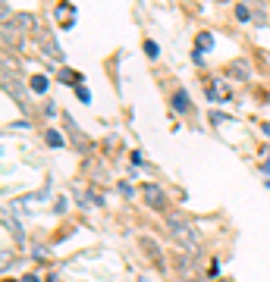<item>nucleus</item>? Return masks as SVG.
Returning <instances> with one entry per match:
<instances>
[{
	"instance_id": "16",
	"label": "nucleus",
	"mask_w": 270,
	"mask_h": 282,
	"mask_svg": "<svg viewBox=\"0 0 270 282\" xmlns=\"http://www.w3.org/2000/svg\"><path fill=\"white\" fill-rule=\"evenodd\" d=\"M145 54L148 57H157V44H154V41H148V44H145Z\"/></svg>"
},
{
	"instance_id": "15",
	"label": "nucleus",
	"mask_w": 270,
	"mask_h": 282,
	"mask_svg": "<svg viewBox=\"0 0 270 282\" xmlns=\"http://www.w3.org/2000/svg\"><path fill=\"white\" fill-rule=\"evenodd\" d=\"M75 91H79V100H85V104H88V100H91V94H88L85 88H82V85H75Z\"/></svg>"
},
{
	"instance_id": "7",
	"label": "nucleus",
	"mask_w": 270,
	"mask_h": 282,
	"mask_svg": "<svg viewBox=\"0 0 270 282\" xmlns=\"http://www.w3.org/2000/svg\"><path fill=\"white\" fill-rule=\"evenodd\" d=\"M173 107L179 110V113H189V110H192V100L185 97V91H176L173 94Z\"/></svg>"
},
{
	"instance_id": "17",
	"label": "nucleus",
	"mask_w": 270,
	"mask_h": 282,
	"mask_svg": "<svg viewBox=\"0 0 270 282\" xmlns=\"http://www.w3.org/2000/svg\"><path fill=\"white\" fill-rule=\"evenodd\" d=\"M75 79H79L75 72H60V82H75Z\"/></svg>"
},
{
	"instance_id": "11",
	"label": "nucleus",
	"mask_w": 270,
	"mask_h": 282,
	"mask_svg": "<svg viewBox=\"0 0 270 282\" xmlns=\"http://www.w3.org/2000/svg\"><path fill=\"white\" fill-rule=\"evenodd\" d=\"M236 19H239V22H251V13H248V6H245V3L236 6Z\"/></svg>"
},
{
	"instance_id": "14",
	"label": "nucleus",
	"mask_w": 270,
	"mask_h": 282,
	"mask_svg": "<svg viewBox=\"0 0 270 282\" xmlns=\"http://www.w3.org/2000/svg\"><path fill=\"white\" fill-rule=\"evenodd\" d=\"M210 44H214V38H210L207 31H201V35H198V50H204V47H210Z\"/></svg>"
},
{
	"instance_id": "12",
	"label": "nucleus",
	"mask_w": 270,
	"mask_h": 282,
	"mask_svg": "<svg viewBox=\"0 0 270 282\" xmlns=\"http://www.w3.org/2000/svg\"><path fill=\"white\" fill-rule=\"evenodd\" d=\"M230 75H236V79H248V69H245V63H233Z\"/></svg>"
},
{
	"instance_id": "1",
	"label": "nucleus",
	"mask_w": 270,
	"mask_h": 282,
	"mask_svg": "<svg viewBox=\"0 0 270 282\" xmlns=\"http://www.w3.org/2000/svg\"><path fill=\"white\" fill-rule=\"evenodd\" d=\"M167 229H170V238H173V242L179 245L182 251H189L192 257L201 251V238H198V232L192 229V223L182 217V213H170V217H167Z\"/></svg>"
},
{
	"instance_id": "8",
	"label": "nucleus",
	"mask_w": 270,
	"mask_h": 282,
	"mask_svg": "<svg viewBox=\"0 0 270 282\" xmlns=\"http://www.w3.org/2000/svg\"><path fill=\"white\" fill-rule=\"evenodd\" d=\"M207 97H210V100H226V97H230V91H226L223 85H214V88L207 91Z\"/></svg>"
},
{
	"instance_id": "9",
	"label": "nucleus",
	"mask_w": 270,
	"mask_h": 282,
	"mask_svg": "<svg viewBox=\"0 0 270 282\" xmlns=\"http://www.w3.org/2000/svg\"><path fill=\"white\" fill-rule=\"evenodd\" d=\"M32 91H35V94L47 91V79H44V75H35V79H32Z\"/></svg>"
},
{
	"instance_id": "2",
	"label": "nucleus",
	"mask_w": 270,
	"mask_h": 282,
	"mask_svg": "<svg viewBox=\"0 0 270 282\" xmlns=\"http://www.w3.org/2000/svg\"><path fill=\"white\" fill-rule=\"evenodd\" d=\"M32 35H35L38 47L44 50L47 57H54V60H63V50L57 47V41H54V35H50V29H47L44 22H32Z\"/></svg>"
},
{
	"instance_id": "6",
	"label": "nucleus",
	"mask_w": 270,
	"mask_h": 282,
	"mask_svg": "<svg viewBox=\"0 0 270 282\" xmlns=\"http://www.w3.org/2000/svg\"><path fill=\"white\" fill-rule=\"evenodd\" d=\"M3 88H6V94H10L19 107H29V97H25V91H22L19 82H10V75H3Z\"/></svg>"
},
{
	"instance_id": "4",
	"label": "nucleus",
	"mask_w": 270,
	"mask_h": 282,
	"mask_svg": "<svg viewBox=\"0 0 270 282\" xmlns=\"http://www.w3.org/2000/svg\"><path fill=\"white\" fill-rule=\"evenodd\" d=\"M141 194H145L148 207H154V210H164V207H167V194H164V188H157V185H145V188H141Z\"/></svg>"
},
{
	"instance_id": "18",
	"label": "nucleus",
	"mask_w": 270,
	"mask_h": 282,
	"mask_svg": "<svg viewBox=\"0 0 270 282\" xmlns=\"http://www.w3.org/2000/svg\"><path fill=\"white\" fill-rule=\"evenodd\" d=\"M22 282H38V276H25V279H22Z\"/></svg>"
},
{
	"instance_id": "5",
	"label": "nucleus",
	"mask_w": 270,
	"mask_h": 282,
	"mask_svg": "<svg viewBox=\"0 0 270 282\" xmlns=\"http://www.w3.org/2000/svg\"><path fill=\"white\" fill-rule=\"evenodd\" d=\"M22 22H25L22 16L16 19V25L3 22V44H6V47H19V44H22V31H19V25H22Z\"/></svg>"
},
{
	"instance_id": "3",
	"label": "nucleus",
	"mask_w": 270,
	"mask_h": 282,
	"mask_svg": "<svg viewBox=\"0 0 270 282\" xmlns=\"http://www.w3.org/2000/svg\"><path fill=\"white\" fill-rule=\"evenodd\" d=\"M242 3L248 6L251 19H258L261 25H267V22H270V0H242Z\"/></svg>"
},
{
	"instance_id": "13",
	"label": "nucleus",
	"mask_w": 270,
	"mask_h": 282,
	"mask_svg": "<svg viewBox=\"0 0 270 282\" xmlns=\"http://www.w3.org/2000/svg\"><path fill=\"white\" fill-rule=\"evenodd\" d=\"M47 144L50 148H63V135L60 132H47Z\"/></svg>"
},
{
	"instance_id": "10",
	"label": "nucleus",
	"mask_w": 270,
	"mask_h": 282,
	"mask_svg": "<svg viewBox=\"0 0 270 282\" xmlns=\"http://www.w3.org/2000/svg\"><path fill=\"white\" fill-rule=\"evenodd\" d=\"M141 245H145V251H148L151 257H154V260L160 263V251H157V248H154V238H141Z\"/></svg>"
}]
</instances>
